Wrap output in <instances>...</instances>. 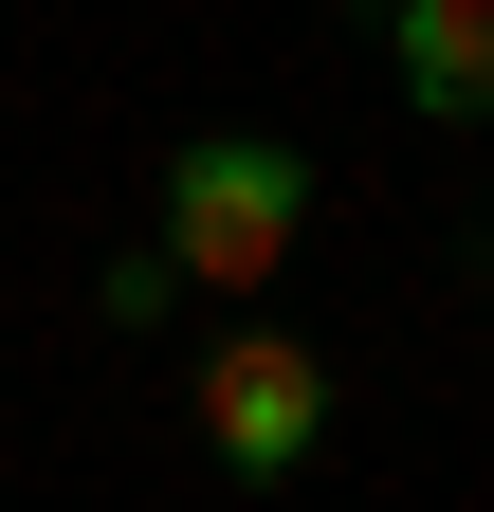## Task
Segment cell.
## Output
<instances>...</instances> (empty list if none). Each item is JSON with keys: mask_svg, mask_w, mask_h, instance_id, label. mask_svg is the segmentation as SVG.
Instances as JSON below:
<instances>
[{"mask_svg": "<svg viewBox=\"0 0 494 512\" xmlns=\"http://www.w3.org/2000/svg\"><path fill=\"white\" fill-rule=\"evenodd\" d=\"M293 220H312V147H275V128H202V147H165V275L183 293H275Z\"/></svg>", "mask_w": 494, "mask_h": 512, "instance_id": "obj_1", "label": "cell"}, {"mask_svg": "<svg viewBox=\"0 0 494 512\" xmlns=\"http://www.w3.org/2000/svg\"><path fill=\"white\" fill-rule=\"evenodd\" d=\"M385 74H403V110L421 128H494V0H385Z\"/></svg>", "mask_w": 494, "mask_h": 512, "instance_id": "obj_3", "label": "cell"}, {"mask_svg": "<svg viewBox=\"0 0 494 512\" xmlns=\"http://www.w3.org/2000/svg\"><path fill=\"white\" fill-rule=\"evenodd\" d=\"M476 293H494V220H476Z\"/></svg>", "mask_w": 494, "mask_h": 512, "instance_id": "obj_5", "label": "cell"}, {"mask_svg": "<svg viewBox=\"0 0 494 512\" xmlns=\"http://www.w3.org/2000/svg\"><path fill=\"white\" fill-rule=\"evenodd\" d=\"M92 311H110V330H165V311H183V275H165V256L129 238V256H110V275H92Z\"/></svg>", "mask_w": 494, "mask_h": 512, "instance_id": "obj_4", "label": "cell"}, {"mask_svg": "<svg viewBox=\"0 0 494 512\" xmlns=\"http://www.w3.org/2000/svg\"><path fill=\"white\" fill-rule=\"evenodd\" d=\"M183 421H202V458L220 476H312L330 458V348H293V330H257V311H238V330H202V366H183Z\"/></svg>", "mask_w": 494, "mask_h": 512, "instance_id": "obj_2", "label": "cell"}]
</instances>
